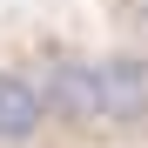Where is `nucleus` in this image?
<instances>
[{
    "mask_svg": "<svg viewBox=\"0 0 148 148\" xmlns=\"http://www.w3.org/2000/svg\"><path fill=\"white\" fill-rule=\"evenodd\" d=\"M40 88H47V108L67 128H108V88H101V61L88 54H54L40 67Z\"/></svg>",
    "mask_w": 148,
    "mask_h": 148,
    "instance_id": "1",
    "label": "nucleus"
},
{
    "mask_svg": "<svg viewBox=\"0 0 148 148\" xmlns=\"http://www.w3.org/2000/svg\"><path fill=\"white\" fill-rule=\"evenodd\" d=\"M47 121H54V108H47V88L34 81V74H14L0 67V148H27Z\"/></svg>",
    "mask_w": 148,
    "mask_h": 148,
    "instance_id": "2",
    "label": "nucleus"
},
{
    "mask_svg": "<svg viewBox=\"0 0 148 148\" xmlns=\"http://www.w3.org/2000/svg\"><path fill=\"white\" fill-rule=\"evenodd\" d=\"M108 88V128H148V54H101Z\"/></svg>",
    "mask_w": 148,
    "mask_h": 148,
    "instance_id": "3",
    "label": "nucleus"
}]
</instances>
